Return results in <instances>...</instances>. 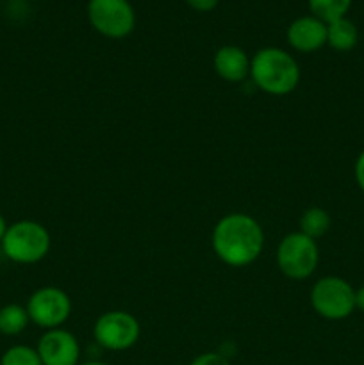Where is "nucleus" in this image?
I'll list each match as a JSON object with an SVG mask.
<instances>
[{
    "instance_id": "6ab92c4d",
    "label": "nucleus",
    "mask_w": 364,
    "mask_h": 365,
    "mask_svg": "<svg viewBox=\"0 0 364 365\" xmlns=\"http://www.w3.org/2000/svg\"><path fill=\"white\" fill-rule=\"evenodd\" d=\"M353 175H355V182L359 185L360 191L364 192V150L359 153L355 160V168H353Z\"/></svg>"
},
{
    "instance_id": "4be33fe9",
    "label": "nucleus",
    "mask_w": 364,
    "mask_h": 365,
    "mask_svg": "<svg viewBox=\"0 0 364 365\" xmlns=\"http://www.w3.org/2000/svg\"><path fill=\"white\" fill-rule=\"evenodd\" d=\"M82 365H109V364L98 362V360H91V362H86V364H82Z\"/></svg>"
},
{
    "instance_id": "aec40b11",
    "label": "nucleus",
    "mask_w": 364,
    "mask_h": 365,
    "mask_svg": "<svg viewBox=\"0 0 364 365\" xmlns=\"http://www.w3.org/2000/svg\"><path fill=\"white\" fill-rule=\"evenodd\" d=\"M355 309L364 312V285L363 287L355 289Z\"/></svg>"
},
{
    "instance_id": "423d86ee",
    "label": "nucleus",
    "mask_w": 364,
    "mask_h": 365,
    "mask_svg": "<svg viewBox=\"0 0 364 365\" xmlns=\"http://www.w3.org/2000/svg\"><path fill=\"white\" fill-rule=\"evenodd\" d=\"M88 18L98 34L109 39H123L134 31L136 13L128 0H89Z\"/></svg>"
},
{
    "instance_id": "ddd939ff",
    "label": "nucleus",
    "mask_w": 364,
    "mask_h": 365,
    "mask_svg": "<svg viewBox=\"0 0 364 365\" xmlns=\"http://www.w3.org/2000/svg\"><path fill=\"white\" fill-rule=\"evenodd\" d=\"M330 214L327 212L321 207H309L307 210H303L302 217H300V230L303 235L310 239H320L330 230Z\"/></svg>"
},
{
    "instance_id": "20e7f679",
    "label": "nucleus",
    "mask_w": 364,
    "mask_h": 365,
    "mask_svg": "<svg viewBox=\"0 0 364 365\" xmlns=\"http://www.w3.org/2000/svg\"><path fill=\"white\" fill-rule=\"evenodd\" d=\"M275 260L284 277L291 280H305L320 264V248L314 239L302 232H291L277 246Z\"/></svg>"
},
{
    "instance_id": "5701e85b",
    "label": "nucleus",
    "mask_w": 364,
    "mask_h": 365,
    "mask_svg": "<svg viewBox=\"0 0 364 365\" xmlns=\"http://www.w3.org/2000/svg\"><path fill=\"white\" fill-rule=\"evenodd\" d=\"M24 2H41V0H24Z\"/></svg>"
},
{
    "instance_id": "7ed1b4c3",
    "label": "nucleus",
    "mask_w": 364,
    "mask_h": 365,
    "mask_svg": "<svg viewBox=\"0 0 364 365\" xmlns=\"http://www.w3.org/2000/svg\"><path fill=\"white\" fill-rule=\"evenodd\" d=\"M2 253L14 264H38L49 255L52 239L41 223L32 220L14 221L7 227L2 242Z\"/></svg>"
},
{
    "instance_id": "6e6552de",
    "label": "nucleus",
    "mask_w": 364,
    "mask_h": 365,
    "mask_svg": "<svg viewBox=\"0 0 364 365\" xmlns=\"http://www.w3.org/2000/svg\"><path fill=\"white\" fill-rule=\"evenodd\" d=\"M31 323L43 330H56L61 328L68 321L71 314V299L63 289L52 287H39L29 298L25 305Z\"/></svg>"
},
{
    "instance_id": "2eb2a0df",
    "label": "nucleus",
    "mask_w": 364,
    "mask_h": 365,
    "mask_svg": "<svg viewBox=\"0 0 364 365\" xmlns=\"http://www.w3.org/2000/svg\"><path fill=\"white\" fill-rule=\"evenodd\" d=\"M352 2L353 0H307L310 14L320 18L325 24L345 18L352 7Z\"/></svg>"
},
{
    "instance_id": "f257e3e1",
    "label": "nucleus",
    "mask_w": 364,
    "mask_h": 365,
    "mask_svg": "<svg viewBox=\"0 0 364 365\" xmlns=\"http://www.w3.org/2000/svg\"><path fill=\"white\" fill-rule=\"evenodd\" d=\"M213 252L231 267H246L256 262L264 248V232L259 221L245 212L225 214L213 228Z\"/></svg>"
},
{
    "instance_id": "39448f33",
    "label": "nucleus",
    "mask_w": 364,
    "mask_h": 365,
    "mask_svg": "<svg viewBox=\"0 0 364 365\" xmlns=\"http://www.w3.org/2000/svg\"><path fill=\"white\" fill-rule=\"evenodd\" d=\"M310 307L320 317L341 321L355 310V289L339 277H323L310 289Z\"/></svg>"
},
{
    "instance_id": "a211bd4d",
    "label": "nucleus",
    "mask_w": 364,
    "mask_h": 365,
    "mask_svg": "<svg viewBox=\"0 0 364 365\" xmlns=\"http://www.w3.org/2000/svg\"><path fill=\"white\" fill-rule=\"evenodd\" d=\"M186 4L198 13H209L220 4V0H186Z\"/></svg>"
},
{
    "instance_id": "dca6fc26",
    "label": "nucleus",
    "mask_w": 364,
    "mask_h": 365,
    "mask_svg": "<svg viewBox=\"0 0 364 365\" xmlns=\"http://www.w3.org/2000/svg\"><path fill=\"white\" fill-rule=\"evenodd\" d=\"M0 365H43L38 349L25 344L11 346L0 356Z\"/></svg>"
},
{
    "instance_id": "f3484780",
    "label": "nucleus",
    "mask_w": 364,
    "mask_h": 365,
    "mask_svg": "<svg viewBox=\"0 0 364 365\" xmlns=\"http://www.w3.org/2000/svg\"><path fill=\"white\" fill-rule=\"evenodd\" d=\"M189 365H231L228 362V359L225 355H221V353H202V355H198L196 359L191 360V364Z\"/></svg>"
},
{
    "instance_id": "9d476101",
    "label": "nucleus",
    "mask_w": 364,
    "mask_h": 365,
    "mask_svg": "<svg viewBox=\"0 0 364 365\" xmlns=\"http://www.w3.org/2000/svg\"><path fill=\"white\" fill-rule=\"evenodd\" d=\"M288 43L296 52L310 53L327 45V24L313 14L293 20L288 27Z\"/></svg>"
},
{
    "instance_id": "0eeeda50",
    "label": "nucleus",
    "mask_w": 364,
    "mask_h": 365,
    "mask_svg": "<svg viewBox=\"0 0 364 365\" xmlns=\"http://www.w3.org/2000/svg\"><path fill=\"white\" fill-rule=\"evenodd\" d=\"M141 335V327L136 316L125 310L103 312L93 327V337L96 344L109 351H127Z\"/></svg>"
},
{
    "instance_id": "1a4fd4ad",
    "label": "nucleus",
    "mask_w": 364,
    "mask_h": 365,
    "mask_svg": "<svg viewBox=\"0 0 364 365\" xmlns=\"http://www.w3.org/2000/svg\"><path fill=\"white\" fill-rule=\"evenodd\" d=\"M36 349L43 365H79L81 360L77 337L64 328L46 330L39 337Z\"/></svg>"
},
{
    "instance_id": "f03ea898",
    "label": "nucleus",
    "mask_w": 364,
    "mask_h": 365,
    "mask_svg": "<svg viewBox=\"0 0 364 365\" xmlns=\"http://www.w3.org/2000/svg\"><path fill=\"white\" fill-rule=\"evenodd\" d=\"M250 77L261 91L284 96L300 84V66L295 57L277 46L261 48L250 59Z\"/></svg>"
},
{
    "instance_id": "f8f14e48",
    "label": "nucleus",
    "mask_w": 364,
    "mask_h": 365,
    "mask_svg": "<svg viewBox=\"0 0 364 365\" xmlns=\"http://www.w3.org/2000/svg\"><path fill=\"white\" fill-rule=\"evenodd\" d=\"M359 41V31L355 24L348 18H339V20L327 24V45L338 52H348L355 48Z\"/></svg>"
},
{
    "instance_id": "9b49d317",
    "label": "nucleus",
    "mask_w": 364,
    "mask_h": 365,
    "mask_svg": "<svg viewBox=\"0 0 364 365\" xmlns=\"http://www.w3.org/2000/svg\"><path fill=\"white\" fill-rule=\"evenodd\" d=\"M214 70L227 82H243L250 75V57L241 46L223 45L214 53Z\"/></svg>"
},
{
    "instance_id": "412c9836",
    "label": "nucleus",
    "mask_w": 364,
    "mask_h": 365,
    "mask_svg": "<svg viewBox=\"0 0 364 365\" xmlns=\"http://www.w3.org/2000/svg\"><path fill=\"white\" fill-rule=\"evenodd\" d=\"M7 227H9V225H7L6 217H4V216H2V212H0V242H2L4 235H6V232H7Z\"/></svg>"
},
{
    "instance_id": "4468645a",
    "label": "nucleus",
    "mask_w": 364,
    "mask_h": 365,
    "mask_svg": "<svg viewBox=\"0 0 364 365\" xmlns=\"http://www.w3.org/2000/svg\"><path fill=\"white\" fill-rule=\"evenodd\" d=\"M31 319H29L27 309L18 303H9L0 309V334L6 337H14L25 331Z\"/></svg>"
}]
</instances>
